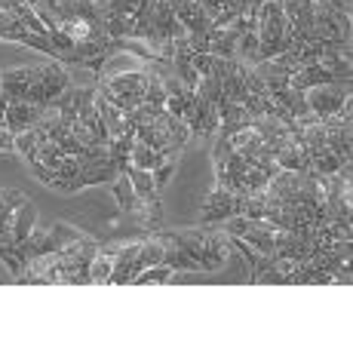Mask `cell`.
<instances>
[{
    "mask_svg": "<svg viewBox=\"0 0 353 353\" xmlns=\"http://www.w3.org/2000/svg\"><path fill=\"white\" fill-rule=\"evenodd\" d=\"M234 215V194L230 191H212L203 203V212H200V221L206 225H219V221H228Z\"/></svg>",
    "mask_w": 353,
    "mask_h": 353,
    "instance_id": "3",
    "label": "cell"
},
{
    "mask_svg": "<svg viewBox=\"0 0 353 353\" xmlns=\"http://www.w3.org/2000/svg\"><path fill=\"white\" fill-rule=\"evenodd\" d=\"M108 90L120 92V96H132L139 101H145V86H148V71H126V74H114L105 80Z\"/></svg>",
    "mask_w": 353,
    "mask_h": 353,
    "instance_id": "4",
    "label": "cell"
},
{
    "mask_svg": "<svg viewBox=\"0 0 353 353\" xmlns=\"http://www.w3.org/2000/svg\"><path fill=\"white\" fill-rule=\"evenodd\" d=\"M80 172H83V166H80L77 157H62V163L56 169V175H59L56 181H74V179H80Z\"/></svg>",
    "mask_w": 353,
    "mask_h": 353,
    "instance_id": "21",
    "label": "cell"
},
{
    "mask_svg": "<svg viewBox=\"0 0 353 353\" xmlns=\"http://www.w3.org/2000/svg\"><path fill=\"white\" fill-rule=\"evenodd\" d=\"M40 83H43V90H46V99H50V101L59 99L68 90V71H65V65H59V62L40 65Z\"/></svg>",
    "mask_w": 353,
    "mask_h": 353,
    "instance_id": "7",
    "label": "cell"
},
{
    "mask_svg": "<svg viewBox=\"0 0 353 353\" xmlns=\"http://www.w3.org/2000/svg\"><path fill=\"white\" fill-rule=\"evenodd\" d=\"M145 101H148V105H154V108H166V90H163L160 74H148Z\"/></svg>",
    "mask_w": 353,
    "mask_h": 353,
    "instance_id": "17",
    "label": "cell"
},
{
    "mask_svg": "<svg viewBox=\"0 0 353 353\" xmlns=\"http://www.w3.org/2000/svg\"><path fill=\"white\" fill-rule=\"evenodd\" d=\"M19 3H22V0H0V12H12Z\"/></svg>",
    "mask_w": 353,
    "mask_h": 353,
    "instance_id": "29",
    "label": "cell"
},
{
    "mask_svg": "<svg viewBox=\"0 0 353 353\" xmlns=\"http://www.w3.org/2000/svg\"><path fill=\"white\" fill-rule=\"evenodd\" d=\"M12 141H16V135L6 126H0V151H12Z\"/></svg>",
    "mask_w": 353,
    "mask_h": 353,
    "instance_id": "28",
    "label": "cell"
},
{
    "mask_svg": "<svg viewBox=\"0 0 353 353\" xmlns=\"http://www.w3.org/2000/svg\"><path fill=\"white\" fill-rule=\"evenodd\" d=\"M65 34H71L74 40H92V25L86 19H74V22H62L59 25Z\"/></svg>",
    "mask_w": 353,
    "mask_h": 353,
    "instance_id": "20",
    "label": "cell"
},
{
    "mask_svg": "<svg viewBox=\"0 0 353 353\" xmlns=\"http://www.w3.org/2000/svg\"><path fill=\"white\" fill-rule=\"evenodd\" d=\"M0 261L12 270V276H22L25 264L19 261V255H16V243H10V246H6V243H0Z\"/></svg>",
    "mask_w": 353,
    "mask_h": 353,
    "instance_id": "22",
    "label": "cell"
},
{
    "mask_svg": "<svg viewBox=\"0 0 353 353\" xmlns=\"http://www.w3.org/2000/svg\"><path fill=\"white\" fill-rule=\"evenodd\" d=\"M111 270H114V249H99V255L90 264L92 283H108L111 280Z\"/></svg>",
    "mask_w": 353,
    "mask_h": 353,
    "instance_id": "12",
    "label": "cell"
},
{
    "mask_svg": "<svg viewBox=\"0 0 353 353\" xmlns=\"http://www.w3.org/2000/svg\"><path fill=\"white\" fill-rule=\"evenodd\" d=\"M274 230H276L274 225H268V221L261 219V221H252V228H249L240 240L249 243L258 255H274Z\"/></svg>",
    "mask_w": 353,
    "mask_h": 353,
    "instance_id": "5",
    "label": "cell"
},
{
    "mask_svg": "<svg viewBox=\"0 0 353 353\" xmlns=\"http://www.w3.org/2000/svg\"><path fill=\"white\" fill-rule=\"evenodd\" d=\"M169 276H172V268H169V264H154V268L141 270L132 283H139V286H145V283H157V286H160V283H166Z\"/></svg>",
    "mask_w": 353,
    "mask_h": 353,
    "instance_id": "18",
    "label": "cell"
},
{
    "mask_svg": "<svg viewBox=\"0 0 353 353\" xmlns=\"http://www.w3.org/2000/svg\"><path fill=\"white\" fill-rule=\"evenodd\" d=\"M40 117H43V108L40 105H31V101H10V108H6V129H10L12 135L25 132V129L37 126Z\"/></svg>",
    "mask_w": 353,
    "mask_h": 353,
    "instance_id": "2",
    "label": "cell"
},
{
    "mask_svg": "<svg viewBox=\"0 0 353 353\" xmlns=\"http://www.w3.org/2000/svg\"><path fill=\"white\" fill-rule=\"evenodd\" d=\"M59 151H62V157H80V151H83V141L77 139V135L68 132L62 141H59Z\"/></svg>",
    "mask_w": 353,
    "mask_h": 353,
    "instance_id": "24",
    "label": "cell"
},
{
    "mask_svg": "<svg viewBox=\"0 0 353 353\" xmlns=\"http://www.w3.org/2000/svg\"><path fill=\"white\" fill-rule=\"evenodd\" d=\"M31 172H34V179H37V181H43V185H56V179H59V175H56V169H50V166H43V163H40V160H31Z\"/></svg>",
    "mask_w": 353,
    "mask_h": 353,
    "instance_id": "25",
    "label": "cell"
},
{
    "mask_svg": "<svg viewBox=\"0 0 353 353\" xmlns=\"http://www.w3.org/2000/svg\"><path fill=\"white\" fill-rule=\"evenodd\" d=\"M126 175H129V181H132L135 194H139L141 200H148V196L157 194V185H154V175L148 172V169H135V166H129V169H126Z\"/></svg>",
    "mask_w": 353,
    "mask_h": 353,
    "instance_id": "13",
    "label": "cell"
},
{
    "mask_svg": "<svg viewBox=\"0 0 353 353\" xmlns=\"http://www.w3.org/2000/svg\"><path fill=\"white\" fill-rule=\"evenodd\" d=\"M111 185H114V196H117V206L123 209V212L132 215L135 206H139V194H135V188H132V181H129V175L120 172L117 179L111 181Z\"/></svg>",
    "mask_w": 353,
    "mask_h": 353,
    "instance_id": "10",
    "label": "cell"
},
{
    "mask_svg": "<svg viewBox=\"0 0 353 353\" xmlns=\"http://www.w3.org/2000/svg\"><path fill=\"white\" fill-rule=\"evenodd\" d=\"M50 234H52V240H56L59 246H71V243H80V240H83V236H80L71 225H65V221H56V225L50 228Z\"/></svg>",
    "mask_w": 353,
    "mask_h": 353,
    "instance_id": "19",
    "label": "cell"
},
{
    "mask_svg": "<svg viewBox=\"0 0 353 353\" xmlns=\"http://www.w3.org/2000/svg\"><path fill=\"white\" fill-rule=\"evenodd\" d=\"M163 264H169L172 270H200L196 268V261L188 252H181L179 246H172V243H166V252H163Z\"/></svg>",
    "mask_w": 353,
    "mask_h": 353,
    "instance_id": "14",
    "label": "cell"
},
{
    "mask_svg": "<svg viewBox=\"0 0 353 353\" xmlns=\"http://www.w3.org/2000/svg\"><path fill=\"white\" fill-rule=\"evenodd\" d=\"M172 172H175V160H163L160 163V166L157 169H154V185H157V188H163V185H166V181L169 179H172Z\"/></svg>",
    "mask_w": 353,
    "mask_h": 353,
    "instance_id": "27",
    "label": "cell"
},
{
    "mask_svg": "<svg viewBox=\"0 0 353 353\" xmlns=\"http://www.w3.org/2000/svg\"><path fill=\"white\" fill-rule=\"evenodd\" d=\"M139 10V0H108V12L114 16H135Z\"/></svg>",
    "mask_w": 353,
    "mask_h": 353,
    "instance_id": "26",
    "label": "cell"
},
{
    "mask_svg": "<svg viewBox=\"0 0 353 353\" xmlns=\"http://www.w3.org/2000/svg\"><path fill=\"white\" fill-rule=\"evenodd\" d=\"M163 160H169V157H163L160 151H154V148L141 145V141L135 139V145H132V154H129V163H132L135 169H148V172H154V169H157Z\"/></svg>",
    "mask_w": 353,
    "mask_h": 353,
    "instance_id": "11",
    "label": "cell"
},
{
    "mask_svg": "<svg viewBox=\"0 0 353 353\" xmlns=\"http://www.w3.org/2000/svg\"><path fill=\"white\" fill-rule=\"evenodd\" d=\"M307 96V108L316 117H332V114H341L344 101L350 99V83H329V86H314V90L304 92Z\"/></svg>",
    "mask_w": 353,
    "mask_h": 353,
    "instance_id": "1",
    "label": "cell"
},
{
    "mask_svg": "<svg viewBox=\"0 0 353 353\" xmlns=\"http://www.w3.org/2000/svg\"><path fill=\"white\" fill-rule=\"evenodd\" d=\"M163 252H166V243H141L139 249V258L135 261L141 264V268H154V264H163Z\"/></svg>",
    "mask_w": 353,
    "mask_h": 353,
    "instance_id": "16",
    "label": "cell"
},
{
    "mask_svg": "<svg viewBox=\"0 0 353 353\" xmlns=\"http://www.w3.org/2000/svg\"><path fill=\"white\" fill-rule=\"evenodd\" d=\"M228 258V249L221 243V236L215 234H203V270H215L221 268Z\"/></svg>",
    "mask_w": 353,
    "mask_h": 353,
    "instance_id": "9",
    "label": "cell"
},
{
    "mask_svg": "<svg viewBox=\"0 0 353 353\" xmlns=\"http://www.w3.org/2000/svg\"><path fill=\"white\" fill-rule=\"evenodd\" d=\"M12 151H19L25 160H37V129H25V132L16 135V141H12Z\"/></svg>",
    "mask_w": 353,
    "mask_h": 353,
    "instance_id": "15",
    "label": "cell"
},
{
    "mask_svg": "<svg viewBox=\"0 0 353 353\" xmlns=\"http://www.w3.org/2000/svg\"><path fill=\"white\" fill-rule=\"evenodd\" d=\"M37 3H40V6H46V10H50L52 16H56V6L62 3V0H37ZM31 6H34V3H31Z\"/></svg>",
    "mask_w": 353,
    "mask_h": 353,
    "instance_id": "30",
    "label": "cell"
},
{
    "mask_svg": "<svg viewBox=\"0 0 353 353\" xmlns=\"http://www.w3.org/2000/svg\"><path fill=\"white\" fill-rule=\"evenodd\" d=\"M252 71L264 80V86H268V96H270V92H276V90H286V86H289V77H292L286 68L276 62V59H270V62H255Z\"/></svg>",
    "mask_w": 353,
    "mask_h": 353,
    "instance_id": "6",
    "label": "cell"
},
{
    "mask_svg": "<svg viewBox=\"0 0 353 353\" xmlns=\"http://www.w3.org/2000/svg\"><path fill=\"white\" fill-rule=\"evenodd\" d=\"M230 154H234V145H230L228 139H221V135H219V139H215V145H212V160H215V169H221V166H225Z\"/></svg>",
    "mask_w": 353,
    "mask_h": 353,
    "instance_id": "23",
    "label": "cell"
},
{
    "mask_svg": "<svg viewBox=\"0 0 353 353\" xmlns=\"http://www.w3.org/2000/svg\"><path fill=\"white\" fill-rule=\"evenodd\" d=\"M37 228V206H34L31 200H25L22 206L12 212V240H25V236H31V230Z\"/></svg>",
    "mask_w": 353,
    "mask_h": 353,
    "instance_id": "8",
    "label": "cell"
}]
</instances>
